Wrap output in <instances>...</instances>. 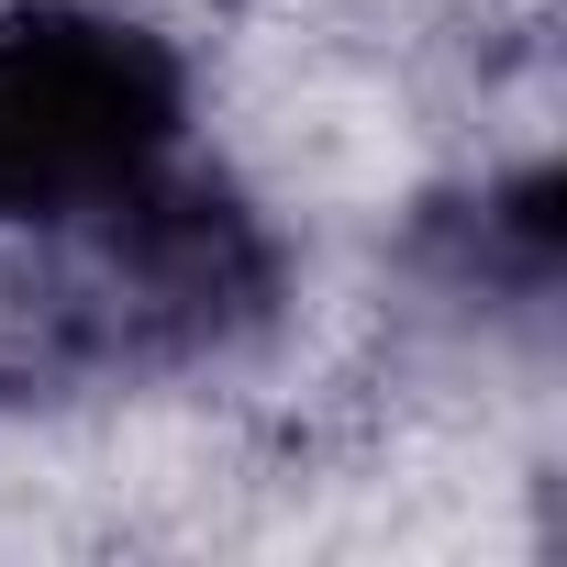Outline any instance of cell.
<instances>
[{
  "mask_svg": "<svg viewBox=\"0 0 567 567\" xmlns=\"http://www.w3.org/2000/svg\"><path fill=\"white\" fill-rule=\"evenodd\" d=\"M189 145V68L112 0H0V223L79 234Z\"/></svg>",
  "mask_w": 567,
  "mask_h": 567,
  "instance_id": "6da1fadb",
  "label": "cell"
}]
</instances>
